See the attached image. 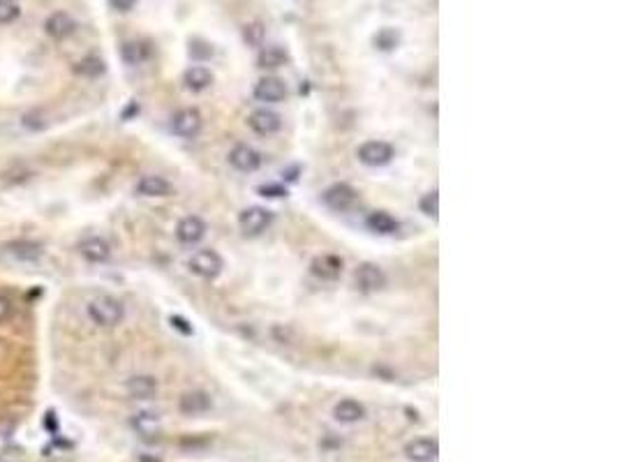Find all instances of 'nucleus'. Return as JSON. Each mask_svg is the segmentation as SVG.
<instances>
[{
    "label": "nucleus",
    "instance_id": "nucleus-8",
    "mask_svg": "<svg viewBox=\"0 0 617 462\" xmlns=\"http://www.w3.org/2000/svg\"><path fill=\"white\" fill-rule=\"evenodd\" d=\"M247 127L259 136H271L282 127V118H280V114H275V111L264 107V109L252 111V114L247 116Z\"/></svg>",
    "mask_w": 617,
    "mask_h": 462
},
{
    "label": "nucleus",
    "instance_id": "nucleus-30",
    "mask_svg": "<svg viewBox=\"0 0 617 462\" xmlns=\"http://www.w3.org/2000/svg\"><path fill=\"white\" fill-rule=\"evenodd\" d=\"M259 194H264V197H271V199H278V197H284L287 190H284L282 185H262Z\"/></svg>",
    "mask_w": 617,
    "mask_h": 462
},
{
    "label": "nucleus",
    "instance_id": "nucleus-27",
    "mask_svg": "<svg viewBox=\"0 0 617 462\" xmlns=\"http://www.w3.org/2000/svg\"><path fill=\"white\" fill-rule=\"evenodd\" d=\"M419 208H421L423 215L437 217V213H439V194H437V190L423 194V197L419 199Z\"/></svg>",
    "mask_w": 617,
    "mask_h": 462
},
{
    "label": "nucleus",
    "instance_id": "nucleus-21",
    "mask_svg": "<svg viewBox=\"0 0 617 462\" xmlns=\"http://www.w3.org/2000/svg\"><path fill=\"white\" fill-rule=\"evenodd\" d=\"M363 416H365V407L358 400H352V397H345V400H340L333 407V419L340 423H356V421H361Z\"/></svg>",
    "mask_w": 617,
    "mask_h": 462
},
{
    "label": "nucleus",
    "instance_id": "nucleus-9",
    "mask_svg": "<svg viewBox=\"0 0 617 462\" xmlns=\"http://www.w3.org/2000/svg\"><path fill=\"white\" fill-rule=\"evenodd\" d=\"M229 164L241 173H252L262 166V155L247 144H236L229 151Z\"/></svg>",
    "mask_w": 617,
    "mask_h": 462
},
{
    "label": "nucleus",
    "instance_id": "nucleus-19",
    "mask_svg": "<svg viewBox=\"0 0 617 462\" xmlns=\"http://www.w3.org/2000/svg\"><path fill=\"white\" fill-rule=\"evenodd\" d=\"M132 428L134 432L139 434L144 439H155L162 430V423H160V416L153 414V412H136L132 416Z\"/></svg>",
    "mask_w": 617,
    "mask_h": 462
},
{
    "label": "nucleus",
    "instance_id": "nucleus-29",
    "mask_svg": "<svg viewBox=\"0 0 617 462\" xmlns=\"http://www.w3.org/2000/svg\"><path fill=\"white\" fill-rule=\"evenodd\" d=\"M375 44L380 46V49H384V51H391L393 46L398 44V33L391 31V28H384L382 33L375 35Z\"/></svg>",
    "mask_w": 617,
    "mask_h": 462
},
{
    "label": "nucleus",
    "instance_id": "nucleus-28",
    "mask_svg": "<svg viewBox=\"0 0 617 462\" xmlns=\"http://www.w3.org/2000/svg\"><path fill=\"white\" fill-rule=\"evenodd\" d=\"M77 72L84 74V77H97V74L104 72V63L100 58H86L77 65Z\"/></svg>",
    "mask_w": 617,
    "mask_h": 462
},
{
    "label": "nucleus",
    "instance_id": "nucleus-17",
    "mask_svg": "<svg viewBox=\"0 0 617 462\" xmlns=\"http://www.w3.org/2000/svg\"><path fill=\"white\" fill-rule=\"evenodd\" d=\"M210 407H213V400H210V395L204 393V391H188L186 395L181 397V402H178L181 414H186V416L206 414Z\"/></svg>",
    "mask_w": 617,
    "mask_h": 462
},
{
    "label": "nucleus",
    "instance_id": "nucleus-4",
    "mask_svg": "<svg viewBox=\"0 0 617 462\" xmlns=\"http://www.w3.org/2000/svg\"><path fill=\"white\" fill-rule=\"evenodd\" d=\"M386 280H389V277H386L384 268L372 264V262L361 264V266L356 268V273H354L356 289L363 291V294H377V291H382L384 286H386Z\"/></svg>",
    "mask_w": 617,
    "mask_h": 462
},
{
    "label": "nucleus",
    "instance_id": "nucleus-33",
    "mask_svg": "<svg viewBox=\"0 0 617 462\" xmlns=\"http://www.w3.org/2000/svg\"><path fill=\"white\" fill-rule=\"evenodd\" d=\"M169 321H171L173 328H178L181 333H186V335H192V326H190V323L183 319V317H171Z\"/></svg>",
    "mask_w": 617,
    "mask_h": 462
},
{
    "label": "nucleus",
    "instance_id": "nucleus-15",
    "mask_svg": "<svg viewBox=\"0 0 617 462\" xmlns=\"http://www.w3.org/2000/svg\"><path fill=\"white\" fill-rule=\"evenodd\" d=\"M44 31H47V35L53 37V40H65V37H70L77 31V21L68 12H53L47 16V21H44Z\"/></svg>",
    "mask_w": 617,
    "mask_h": 462
},
{
    "label": "nucleus",
    "instance_id": "nucleus-16",
    "mask_svg": "<svg viewBox=\"0 0 617 462\" xmlns=\"http://www.w3.org/2000/svg\"><path fill=\"white\" fill-rule=\"evenodd\" d=\"M437 453H439V444L435 439H428V437L414 439L404 446V456H407L412 462H432L437 458Z\"/></svg>",
    "mask_w": 617,
    "mask_h": 462
},
{
    "label": "nucleus",
    "instance_id": "nucleus-22",
    "mask_svg": "<svg viewBox=\"0 0 617 462\" xmlns=\"http://www.w3.org/2000/svg\"><path fill=\"white\" fill-rule=\"evenodd\" d=\"M183 81H186V86L190 90H206L210 83H213V74H210L208 68H204V65H192L190 70H186V74H183Z\"/></svg>",
    "mask_w": 617,
    "mask_h": 462
},
{
    "label": "nucleus",
    "instance_id": "nucleus-20",
    "mask_svg": "<svg viewBox=\"0 0 617 462\" xmlns=\"http://www.w3.org/2000/svg\"><path fill=\"white\" fill-rule=\"evenodd\" d=\"M365 225H367V229L375 231V234H380V236H393L395 231L400 229V222L386 210H372L370 215H367Z\"/></svg>",
    "mask_w": 617,
    "mask_h": 462
},
{
    "label": "nucleus",
    "instance_id": "nucleus-2",
    "mask_svg": "<svg viewBox=\"0 0 617 462\" xmlns=\"http://www.w3.org/2000/svg\"><path fill=\"white\" fill-rule=\"evenodd\" d=\"M188 268L192 275L201 277V280H215V277L222 273L225 259L220 257L215 249H197V252L190 257Z\"/></svg>",
    "mask_w": 617,
    "mask_h": 462
},
{
    "label": "nucleus",
    "instance_id": "nucleus-24",
    "mask_svg": "<svg viewBox=\"0 0 617 462\" xmlns=\"http://www.w3.org/2000/svg\"><path fill=\"white\" fill-rule=\"evenodd\" d=\"M7 252L16 259H23V262H35V259L42 257V247L38 243H28V240H21V243H12L7 245Z\"/></svg>",
    "mask_w": 617,
    "mask_h": 462
},
{
    "label": "nucleus",
    "instance_id": "nucleus-11",
    "mask_svg": "<svg viewBox=\"0 0 617 462\" xmlns=\"http://www.w3.org/2000/svg\"><path fill=\"white\" fill-rule=\"evenodd\" d=\"M343 259L336 254H321L315 257L310 264V273L321 282H336L340 275H343Z\"/></svg>",
    "mask_w": 617,
    "mask_h": 462
},
{
    "label": "nucleus",
    "instance_id": "nucleus-7",
    "mask_svg": "<svg viewBox=\"0 0 617 462\" xmlns=\"http://www.w3.org/2000/svg\"><path fill=\"white\" fill-rule=\"evenodd\" d=\"M393 146L386 141H365L358 148V162L365 166H386L393 160Z\"/></svg>",
    "mask_w": 617,
    "mask_h": 462
},
{
    "label": "nucleus",
    "instance_id": "nucleus-1",
    "mask_svg": "<svg viewBox=\"0 0 617 462\" xmlns=\"http://www.w3.org/2000/svg\"><path fill=\"white\" fill-rule=\"evenodd\" d=\"M86 312L93 323H97L100 328H116L118 323L125 317V308L123 303L114 299L109 294H97L88 301Z\"/></svg>",
    "mask_w": 617,
    "mask_h": 462
},
{
    "label": "nucleus",
    "instance_id": "nucleus-26",
    "mask_svg": "<svg viewBox=\"0 0 617 462\" xmlns=\"http://www.w3.org/2000/svg\"><path fill=\"white\" fill-rule=\"evenodd\" d=\"M21 16V5L16 0H0V26H7Z\"/></svg>",
    "mask_w": 617,
    "mask_h": 462
},
{
    "label": "nucleus",
    "instance_id": "nucleus-5",
    "mask_svg": "<svg viewBox=\"0 0 617 462\" xmlns=\"http://www.w3.org/2000/svg\"><path fill=\"white\" fill-rule=\"evenodd\" d=\"M201 127H204V118L197 109L186 107V109H178L176 114L171 116V132L181 136V139H195L199 136Z\"/></svg>",
    "mask_w": 617,
    "mask_h": 462
},
{
    "label": "nucleus",
    "instance_id": "nucleus-3",
    "mask_svg": "<svg viewBox=\"0 0 617 462\" xmlns=\"http://www.w3.org/2000/svg\"><path fill=\"white\" fill-rule=\"evenodd\" d=\"M271 225H273V213L264 206H250L241 210V215H238V227H241L245 236H262Z\"/></svg>",
    "mask_w": 617,
    "mask_h": 462
},
{
    "label": "nucleus",
    "instance_id": "nucleus-13",
    "mask_svg": "<svg viewBox=\"0 0 617 462\" xmlns=\"http://www.w3.org/2000/svg\"><path fill=\"white\" fill-rule=\"evenodd\" d=\"M254 97L259 102H266V104H278V102L287 97V83L278 77H264L257 81Z\"/></svg>",
    "mask_w": 617,
    "mask_h": 462
},
{
    "label": "nucleus",
    "instance_id": "nucleus-32",
    "mask_svg": "<svg viewBox=\"0 0 617 462\" xmlns=\"http://www.w3.org/2000/svg\"><path fill=\"white\" fill-rule=\"evenodd\" d=\"M109 3H112L116 12H130V9L136 5V0H109Z\"/></svg>",
    "mask_w": 617,
    "mask_h": 462
},
{
    "label": "nucleus",
    "instance_id": "nucleus-12",
    "mask_svg": "<svg viewBox=\"0 0 617 462\" xmlns=\"http://www.w3.org/2000/svg\"><path fill=\"white\" fill-rule=\"evenodd\" d=\"M77 249H79V254L90 264H104V262H109V257H112V245H109V240L102 236L84 238Z\"/></svg>",
    "mask_w": 617,
    "mask_h": 462
},
{
    "label": "nucleus",
    "instance_id": "nucleus-23",
    "mask_svg": "<svg viewBox=\"0 0 617 462\" xmlns=\"http://www.w3.org/2000/svg\"><path fill=\"white\" fill-rule=\"evenodd\" d=\"M121 55H123V60H125L127 65H132V68H136V65H141V63L149 60V55H151V46L146 44V42H141V40L125 42V44L121 46Z\"/></svg>",
    "mask_w": 617,
    "mask_h": 462
},
{
    "label": "nucleus",
    "instance_id": "nucleus-14",
    "mask_svg": "<svg viewBox=\"0 0 617 462\" xmlns=\"http://www.w3.org/2000/svg\"><path fill=\"white\" fill-rule=\"evenodd\" d=\"M206 236V222L199 215H188L178 222L176 227V238L183 245H195Z\"/></svg>",
    "mask_w": 617,
    "mask_h": 462
},
{
    "label": "nucleus",
    "instance_id": "nucleus-6",
    "mask_svg": "<svg viewBox=\"0 0 617 462\" xmlns=\"http://www.w3.org/2000/svg\"><path fill=\"white\" fill-rule=\"evenodd\" d=\"M321 201H324L326 208L336 210V213H343V210H349L354 206L356 190L352 188V185H347V183H333L331 188L324 190V194H321Z\"/></svg>",
    "mask_w": 617,
    "mask_h": 462
},
{
    "label": "nucleus",
    "instance_id": "nucleus-25",
    "mask_svg": "<svg viewBox=\"0 0 617 462\" xmlns=\"http://www.w3.org/2000/svg\"><path fill=\"white\" fill-rule=\"evenodd\" d=\"M284 60H287V53H284V49H280V46H266L259 53V68L275 70V68H282Z\"/></svg>",
    "mask_w": 617,
    "mask_h": 462
},
{
    "label": "nucleus",
    "instance_id": "nucleus-18",
    "mask_svg": "<svg viewBox=\"0 0 617 462\" xmlns=\"http://www.w3.org/2000/svg\"><path fill=\"white\" fill-rule=\"evenodd\" d=\"M125 388L134 400H151V397L158 393V382H155V377L151 375H134L127 379Z\"/></svg>",
    "mask_w": 617,
    "mask_h": 462
},
{
    "label": "nucleus",
    "instance_id": "nucleus-10",
    "mask_svg": "<svg viewBox=\"0 0 617 462\" xmlns=\"http://www.w3.org/2000/svg\"><path fill=\"white\" fill-rule=\"evenodd\" d=\"M134 190L139 197H146V199H164V197H171L173 194V185L167 178H162V176L149 173V176H141V178L136 181Z\"/></svg>",
    "mask_w": 617,
    "mask_h": 462
},
{
    "label": "nucleus",
    "instance_id": "nucleus-31",
    "mask_svg": "<svg viewBox=\"0 0 617 462\" xmlns=\"http://www.w3.org/2000/svg\"><path fill=\"white\" fill-rule=\"evenodd\" d=\"M10 317H12V303L5 296H0V323H5Z\"/></svg>",
    "mask_w": 617,
    "mask_h": 462
}]
</instances>
